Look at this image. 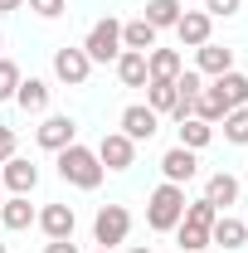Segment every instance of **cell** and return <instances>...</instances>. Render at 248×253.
I'll return each instance as SVG.
<instances>
[{
	"mask_svg": "<svg viewBox=\"0 0 248 253\" xmlns=\"http://www.w3.org/2000/svg\"><path fill=\"white\" fill-rule=\"evenodd\" d=\"M34 224H39L49 239H73V224H78V214H73V205H44V210L34 214Z\"/></svg>",
	"mask_w": 248,
	"mask_h": 253,
	"instance_id": "obj_11",
	"label": "cell"
},
{
	"mask_svg": "<svg viewBox=\"0 0 248 253\" xmlns=\"http://www.w3.org/2000/svg\"><path fill=\"white\" fill-rule=\"evenodd\" d=\"M185 219V185H156L151 200H146V224H151L156 234H170L175 224Z\"/></svg>",
	"mask_w": 248,
	"mask_h": 253,
	"instance_id": "obj_2",
	"label": "cell"
},
{
	"mask_svg": "<svg viewBox=\"0 0 248 253\" xmlns=\"http://www.w3.org/2000/svg\"><path fill=\"white\" fill-rule=\"evenodd\" d=\"M97 161H102V170H126V166L136 161V141L122 136V131H107V136L97 141Z\"/></svg>",
	"mask_w": 248,
	"mask_h": 253,
	"instance_id": "obj_7",
	"label": "cell"
},
{
	"mask_svg": "<svg viewBox=\"0 0 248 253\" xmlns=\"http://www.w3.org/2000/svg\"><path fill=\"white\" fill-rule=\"evenodd\" d=\"M126 253H151V249H141V244H136V249H126Z\"/></svg>",
	"mask_w": 248,
	"mask_h": 253,
	"instance_id": "obj_35",
	"label": "cell"
},
{
	"mask_svg": "<svg viewBox=\"0 0 248 253\" xmlns=\"http://www.w3.org/2000/svg\"><path fill=\"white\" fill-rule=\"evenodd\" d=\"M34 141H39L44 151H63V146H73V141H78V122H73V117H63V112H54V117H44V122H39Z\"/></svg>",
	"mask_w": 248,
	"mask_h": 253,
	"instance_id": "obj_6",
	"label": "cell"
},
{
	"mask_svg": "<svg viewBox=\"0 0 248 253\" xmlns=\"http://www.w3.org/2000/svg\"><path fill=\"white\" fill-rule=\"evenodd\" d=\"M0 253H10V249H5V244H0Z\"/></svg>",
	"mask_w": 248,
	"mask_h": 253,
	"instance_id": "obj_36",
	"label": "cell"
},
{
	"mask_svg": "<svg viewBox=\"0 0 248 253\" xmlns=\"http://www.w3.org/2000/svg\"><path fill=\"white\" fill-rule=\"evenodd\" d=\"M63 5H68V0H30V10L39 15V20H59Z\"/></svg>",
	"mask_w": 248,
	"mask_h": 253,
	"instance_id": "obj_30",
	"label": "cell"
},
{
	"mask_svg": "<svg viewBox=\"0 0 248 253\" xmlns=\"http://www.w3.org/2000/svg\"><path fill=\"white\" fill-rule=\"evenodd\" d=\"M209 88L224 97V107H229V112H234V107H248V78H244V73H234V68H229V73H219Z\"/></svg>",
	"mask_w": 248,
	"mask_h": 253,
	"instance_id": "obj_15",
	"label": "cell"
},
{
	"mask_svg": "<svg viewBox=\"0 0 248 253\" xmlns=\"http://www.w3.org/2000/svg\"><path fill=\"white\" fill-rule=\"evenodd\" d=\"M156 34H161V30H151L146 20H126V25H122V49L151 54V49H156Z\"/></svg>",
	"mask_w": 248,
	"mask_h": 253,
	"instance_id": "obj_22",
	"label": "cell"
},
{
	"mask_svg": "<svg viewBox=\"0 0 248 253\" xmlns=\"http://www.w3.org/2000/svg\"><path fill=\"white\" fill-rule=\"evenodd\" d=\"M0 175H5L10 195H30V190L39 185V166H30V161H20V156L5 161V166H0Z\"/></svg>",
	"mask_w": 248,
	"mask_h": 253,
	"instance_id": "obj_13",
	"label": "cell"
},
{
	"mask_svg": "<svg viewBox=\"0 0 248 253\" xmlns=\"http://www.w3.org/2000/svg\"><path fill=\"white\" fill-rule=\"evenodd\" d=\"M200 253H209V249H200Z\"/></svg>",
	"mask_w": 248,
	"mask_h": 253,
	"instance_id": "obj_38",
	"label": "cell"
},
{
	"mask_svg": "<svg viewBox=\"0 0 248 253\" xmlns=\"http://www.w3.org/2000/svg\"><path fill=\"white\" fill-rule=\"evenodd\" d=\"M185 219H190V224H205V229H214L219 210L209 205V200H195V205H185Z\"/></svg>",
	"mask_w": 248,
	"mask_h": 253,
	"instance_id": "obj_28",
	"label": "cell"
},
{
	"mask_svg": "<svg viewBox=\"0 0 248 253\" xmlns=\"http://www.w3.org/2000/svg\"><path fill=\"white\" fill-rule=\"evenodd\" d=\"M180 10H185L180 0H146V15H141V20H146L151 30H175Z\"/></svg>",
	"mask_w": 248,
	"mask_h": 253,
	"instance_id": "obj_21",
	"label": "cell"
},
{
	"mask_svg": "<svg viewBox=\"0 0 248 253\" xmlns=\"http://www.w3.org/2000/svg\"><path fill=\"white\" fill-rule=\"evenodd\" d=\"M209 141H214V126H209V122H200V117H185V122H180V146L205 151Z\"/></svg>",
	"mask_w": 248,
	"mask_h": 253,
	"instance_id": "obj_23",
	"label": "cell"
},
{
	"mask_svg": "<svg viewBox=\"0 0 248 253\" xmlns=\"http://www.w3.org/2000/svg\"><path fill=\"white\" fill-rule=\"evenodd\" d=\"M209 34H214V20H209L205 10H180V20H175V39H180L185 49L209 44Z\"/></svg>",
	"mask_w": 248,
	"mask_h": 253,
	"instance_id": "obj_8",
	"label": "cell"
},
{
	"mask_svg": "<svg viewBox=\"0 0 248 253\" xmlns=\"http://www.w3.org/2000/svg\"><path fill=\"white\" fill-rule=\"evenodd\" d=\"M224 141H234V146H248V107H234V112H224Z\"/></svg>",
	"mask_w": 248,
	"mask_h": 253,
	"instance_id": "obj_27",
	"label": "cell"
},
{
	"mask_svg": "<svg viewBox=\"0 0 248 253\" xmlns=\"http://www.w3.org/2000/svg\"><path fill=\"white\" fill-rule=\"evenodd\" d=\"M209 244H219L224 253L244 249V244H248V224H244V219H234V214H219L214 229H209Z\"/></svg>",
	"mask_w": 248,
	"mask_h": 253,
	"instance_id": "obj_12",
	"label": "cell"
},
{
	"mask_svg": "<svg viewBox=\"0 0 248 253\" xmlns=\"http://www.w3.org/2000/svg\"><path fill=\"white\" fill-rule=\"evenodd\" d=\"M10 156H15V131H10V126H0V166H5Z\"/></svg>",
	"mask_w": 248,
	"mask_h": 253,
	"instance_id": "obj_32",
	"label": "cell"
},
{
	"mask_svg": "<svg viewBox=\"0 0 248 253\" xmlns=\"http://www.w3.org/2000/svg\"><path fill=\"white\" fill-rule=\"evenodd\" d=\"M156 126H161V117L151 107H126L122 112V136H131V141H151Z\"/></svg>",
	"mask_w": 248,
	"mask_h": 253,
	"instance_id": "obj_14",
	"label": "cell"
},
{
	"mask_svg": "<svg viewBox=\"0 0 248 253\" xmlns=\"http://www.w3.org/2000/svg\"><path fill=\"white\" fill-rule=\"evenodd\" d=\"M15 88H20V68H15L10 59H0V102H10Z\"/></svg>",
	"mask_w": 248,
	"mask_h": 253,
	"instance_id": "obj_29",
	"label": "cell"
},
{
	"mask_svg": "<svg viewBox=\"0 0 248 253\" xmlns=\"http://www.w3.org/2000/svg\"><path fill=\"white\" fill-rule=\"evenodd\" d=\"M15 102H20L25 112H44V107H49V83H44V78H20Z\"/></svg>",
	"mask_w": 248,
	"mask_h": 253,
	"instance_id": "obj_20",
	"label": "cell"
},
{
	"mask_svg": "<svg viewBox=\"0 0 248 253\" xmlns=\"http://www.w3.org/2000/svg\"><path fill=\"white\" fill-rule=\"evenodd\" d=\"M175 239H180V253H200V249H209V229H205V224H190V219L175 224Z\"/></svg>",
	"mask_w": 248,
	"mask_h": 253,
	"instance_id": "obj_24",
	"label": "cell"
},
{
	"mask_svg": "<svg viewBox=\"0 0 248 253\" xmlns=\"http://www.w3.org/2000/svg\"><path fill=\"white\" fill-rule=\"evenodd\" d=\"M224 112H229V107H224V97L214 93V88H205V93L195 97V117H200V122H224Z\"/></svg>",
	"mask_w": 248,
	"mask_h": 253,
	"instance_id": "obj_26",
	"label": "cell"
},
{
	"mask_svg": "<svg viewBox=\"0 0 248 253\" xmlns=\"http://www.w3.org/2000/svg\"><path fill=\"white\" fill-rule=\"evenodd\" d=\"M54 73H59V83H68V88H83L88 73H93V59H88L83 49L63 44V49H54Z\"/></svg>",
	"mask_w": 248,
	"mask_h": 253,
	"instance_id": "obj_5",
	"label": "cell"
},
{
	"mask_svg": "<svg viewBox=\"0 0 248 253\" xmlns=\"http://www.w3.org/2000/svg\"><path fill=\"white\" fill-rule=\"evenodd\" d=\"M117 78H122V88H146V54L122 49L117 54Z\"/></svg>",
	"mask_w": 248,
	"mask_h": 253,
	"instance_id": "obj_18",
	"label": "cell"
},
{
	"mask_svg": "<svg viewBox=\"0 0 248 253\" xmlns=\"http://www.w3.org/2000/svg\"><path fill=\"white\" fill-rule=\"evenodd\" d=\"M83 54L93 63H117V54H122V20L102 15L93 30H88V39H83Z\"/></svg>",
	"mask_w": 248,
	"mask_h": 253,
	"instance_id": "obj_3",
	"label": "cell"
},
{
	"mask_svg": "<svg viewBox=\"0 0 248 253\" xmlns=\"http://www.w3.org/2000/svg\"><path fill=\"white\" fill-rule=\"evenodd\" d=\"M161 170H165V180H170V185H185V180L200 175V161H195L190 146H170V151L161 156Z\"/></svg>",
	"mask_w": 248,
	"mask_h": 253,
	"instance_id": "obj_9",
	"label": "cell"
},
{
	"mask_svg": "<svg viewBox=\"0 0 248 253\" xmlns=\"http://www.w3.org/2000/svg\"><path fill=\"white\" fill-rule=\"evenodd\" d=\"M239 5H244V0H205V15H209V20H219V15H234Z\"/></svg>",
	"mask_w": 248,
	"mask_h": 253,
	"instance_id": "obj_31",
	"label": "cell"
},
{
	"mask_svg": "<svg viewBox=\"0 0 248 253\" xmlns=\"http://www.w3.org/2000/svg\"><path fill=\"white\" fill-rule=\"evenodd\" d=\"M59 175L68 180V185H78V190H97L102 185V161H97V151H88V146H63L59 151Z\"/></svg>",
	"mask_w": 248,
	"mask_h": 253,
	"instance_id": "obj_1",
	"label": "cell"
},
{
	"mask_svg": "<svg viewBox=\"0 0 248 253\" xmlns=\"http://www.w3.org/2000/svg\"><path fill=\"white\" fill-rule=\"evenodd\" d=\"M205 200H209L219 214H224V210L239 200V180H234L229 170H214V175H209V185H205Z\"/></svg>",
	"mask_w": 248,
	"mask_h": 253,
	"instance_id": "obj_16",
	"label": "cell"
},
{
	"mask_svg": "<svg viewBox=\"0 0 248 253\" xmlns=\"http://www.w3.org/2000/svg\"><path fill=\"white\" fill-rule=\"evenodd\" d=\"M126 234H131V214H126V205H102L93 219V239L102 249H112V244H122Z\"/></svg>",
	"mask_w": 248,
	"mask_h": 253,
	"instance_id": "obj_4",
	"label": "cell"
},
{
	"mask_svg": "<svg viewBox=\"0 0 248 253\" xmlns=\"http://www.w3.org/2000/svg\"><path fill=\"white\" fill-rule=\"evenodd\" d=\"M44 253H78V244H73V239H49Z\"/></svg>",
	"mask_w": 248,
	"mask_h": 253,
	"instance_id": "obj_33",
	"label": "cell"
},
{
	"mask_svg": "<svg viewBox=\"0 0 248 253\" xmlns=\"http://www.w3.org/2000/svg\"><path fill=\"white\" fill-rule=\"evenodd\" d=\"M234 68V49H224V44H200V73H209V78H219V73H229Z\"/></svg>",
	"mask_w": 248,
	"mask_h": 253,
	"instance_id": "obj_19",
	"label": "cell"
},
{
	"mask_svg": "<svg viewBox=\"0 0 248 253\" xmlns=\"http://www.w3.org/2000/svg\"><path fill=\"white\" fill-rule=\"evenodd\" d=\"M0 44H5V39H0Z\"/></svg>",
	"mask_w": 248,
	"mask_h": 253,
	"instance_id": "obj_39",
	"label": "cell"
},
{
	"mask_svg": "<svg viewBox=\"0 0 248 253\" xmlns=\"http://www.w3.org/2000/svg\"><path fill=\"white\" fill-rule=\"evenodd\" d=\"M0 224H5V229H15V234H20V229H30V224H34L30 195H10V200L0 205Z\"/></svg>",
	"mask_w": 248,
	"mask_h": 253,
	"instance_id": "obj_17",
	"label": "cell"
},
{
	"mask_svg": "<svg viewBox=\"0 0 248 253\" xmlns=\"http://www.w3.org/2000/svg\"><path fill=\"white\" fill-rule=\"evenodd\" d=\"M175 102H180L175 83H146V107H151L156 117H161V112H175Z\"/></svg>",
	"mask_w": 248,
	"mask_h": 253,
	"instance_id": "obj_25",
	"label": "cell"
},
{
	"mask_svg": "<svg viewBox=\"0 0 248 253\" xmlns=\"http://www.w3.org/2000/svg\"><path fill=\"white\" fill-rule=\"evenodd\" d=\"M25 0H0V15H10V10H20Z\"/></svg>",
	"mask_w": 248,
	"mask_h": 253,
	"instance_id": "obj_34",
	"label": "cell"
},
{
	"mask_svg": "<svg viewBox=\"0 0 248 253\" xmlns=\"http://www.w3.org/2000/svg\"><path fill=\"white\" fill-rule=\"evenodd\" d=\"M97 253H112V249H97Z\"/></svg>",
	"mask_w": 248,
	"mask_h": 253,
	"instance_id": "obj_37",
	"label": "cell"
},
{
	"mask_svg": "<svg viewBox=\"0 0 248 253\" xmlns=\"http://www.w3.org/2000/svg\"><path fill=\"white\" fill-rule=\"evenodd\" d=\"M180 68H185L180 49H151L146 54V83H175Z\"/></svg>",
	"mask_w": 248,
	"mask_h": 253,
	"instance_id": "obj_10",
	"label": "cell"
}]
</instances>
